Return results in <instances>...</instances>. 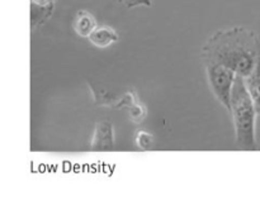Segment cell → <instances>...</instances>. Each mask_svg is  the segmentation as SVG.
I'll list each match as a JSON object with an SVG mask.
<instances>
[{
  "label": "cell",
  "instance_id": "5b68a950",
  "mask_svg": "<svg viewBox=\"0 0 260 210\" xmlns=\"http://www.w3.org/2000/svg\"><path fill=\"white\" fill-rule=\"evenodd\" d=\"M89 42L98 48H107L113 43L118 42L119 35L112 27L101 25L94 29V32L89 35Z\"/></svg>",
  "mask_w": 260,
  "mask_h": 210
},
{
  "label": "cell",
  "instance_id": "6da1fadb",
  "mask_svg": "<svg viewBox=\"0 0 260 210\" xmlns=\"http://www.w3.org/2000/svg\"><path fill=\"white\" fill-rule=\"evenodd\" d=\"M260 52V35L245 27L220 29L202 47L203 62H213L248 77L255 68Z\"/></svg>",
  "mask_w": 260,
  "mask_h": 210
},
{
  "label": "cell",
  "instance_id": "3957f363",
  "mask_svg": "<svg viewBox=\"0 0 260 210\" xmlns=\"http://www.w3.org/2000/svg\"><path fill=\"white\" fill-rule=\"evenodd\" d=\"M207 73V81L211 91L223 108L230 111L231 94H233L234 83H235L238 73L222 65L213 62H203Z\"/></svg>",
  "mask_w": 260,
  "mask_h": 210
},
{
  "label": "cell",
  "instance_id": "9c48e42d",
  "mask_svg": "<svg viewBox=\"0 0 260 210\" xmlns=\"http://www.w3.org/2000/svg\"><path fill=\"white\" fill-rule=\"evenodd\" d=\"M127 113H128V118L129 120L134 121V123L139 124L146 118L147 110L145 108V105H142L139 100L134 101L131 105L127 106Z\"/></svg>",
  "mask_w": 260,
  "mask_h": 210
},
{
  "label": "cell",
  "instance_id": "8992f818",
  "mask_svg": "<svg viewBox=\"0 0 260 210\" xmlns=\"http://www.w3.org/2000/svg\"><path fill=\"white\" fill-rule=\"evenodd\" d=\"M98 27L96 20L93 14H90L86 10H79L76 13V17L74 19V29L76 34L83 38H89V35L94 32V29Z\"/></svg>",
  "mask_w": 260,
  "mask_h": 210
},
{
  "label": "cell",
  "instance_id": "7a4b0ae2",
  "mask_svg": "<svg viewBox=\"0 0 260 210\" xmlns=\"http://www.w3.org/2000/svg\"><path fill=\"white\" fill-rule=\"evenodd\" d=\"M230 114L235 127L236 146L240 149L255 151L256 115H259L253 98L249 93L244 77L238 76L233 88L230 101Z\"/></svg>",
  "mask_w": 260,
  "mask_h": 210
},
{
  "label": "cell",
  "instance_id": "277c9868",
  "mask_svg": "<svg viewBox=\"0 0 260 210\" xmlns=\"http://www.w3.org/2000/svg\"><path fill=\"white\" fill-rule=\"evenodd\" d=\"M90 148L93 151H111L114 148V127L111 121L101 120L95 124Z\"/></svg>",
  "mask_w": 260,
  "mask_h": 210
},
{
  "label": "cell",
  "instance_id": "8fae6325",
  "mask_svg": "<svg viewBox=\"0 0 260 210\" xmlns=\"http://www.w3.org/2000/svg\"><path fill=\"white\" fill-rule=\"evenodd\" d=\"M119 2L128 9L136 7H151L152 5L151 0H119Z\"/></svg>",
  "mask_w": 260,
  "mask_h": 210
},
{
  "label": "cell",
  "instance_id": "7c38bea8",
  "mask_svg": "<svg viewBox=\"0 0 260 210\" xmlns=\"http://www.w3.org/2000/svg\"><path fill=\"white\" fill-rule=\"evenodd\" d=\"M32 4L41 5V7H50V5H55V0H30Z\"/></svg>",
  "mask_w": 260,
  "mask_h": 210
},
{
  "label": "cell",
  "instance_id": "30bf717a",
  "mask_svg": "<svg viewBox=\"0 0 260 210\" xmlns=\"http://www.w3.org/2000/svg\"><path fill=\"white\" fill-rule=\"evenodd\" d=\"M135 142L136 146L142 151H150L154 147V136L144 129H139L135 134Z\"/></svg>",
  "mask_w": 260,
  "mask_h": 210
},
{
  "label": "cell",
  "instance_id": "ba28073f",
  "mask_svg": "<svg viewBox=\"0 0 260 210\" xmlns=\"http://www.w3.org/2000/svg\"><path fill=\"white\" fill-rule=\"evenodd\" d=\"M55 5L50 7H41L30 3V29L35 30L42 24H45L53 14Z\"/></svg>",
  "mask_w": 260,
  "mask_h": 210
},
{
  "label": "cell",
  "instance_id": "52a82bcc",
  "mask_svg": "<svg viewBox=\"0 0 260 210\" xmlns=\"http://www.w3.org/2000/svg\"><path fill=\"white\" fill-rule=\"evenodd\" d=\"M244 80H245L246 88H248L249 93H250L251 98H253L254 104L256 106V110H258V114L260 115V52L255 68Z\"/></svg>",
  "mask_w": 260,
  "mask_h": 210
}]
</instances>
